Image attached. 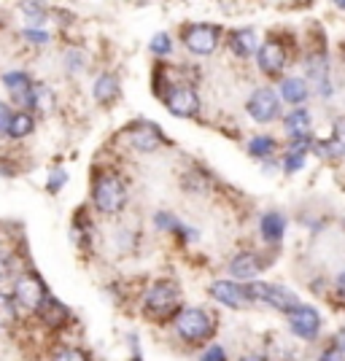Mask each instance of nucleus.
Segmentation results:
<instances>
[{"mask_svg": "<svg viewBox=\"0 0 345 361\" xmlns=\"http://www.w3.org/2000/svg\"><path fill=\"white\" fill-rule=\"evenodd\" d=\"M92 200L100 213L114 216L127 205V186L116 173H97L95 186H92Z\"/></svg>", "mask_w": 345, "mask_h": 361, "instance_id": "nucleus-1", "label": "nucleus"}, {"mask_svg": "<svg viewBox=\"0 0 345 361\" xmlns=\"http://www.w3.org/2000/svg\"><path fill=\"white\" fill-rule=\"evenodd\" d=\"M246 286V294L251 302H265L270 305L272 310L289 316L297 305H302V300L291 291V288L281 286V283H265V281H251V283H243Z\"/></svg>", "mask_w": 345, "mask_h": 361, "instance_id": "nucleus-2", "label": "nucleus"}, {"mask_svg": "<svg viewBox=\"0 0 345 361\" xmlns=\"http://www.w3.org/2000/svg\"><path fill=\"white\" fill-rule=\"evenodd\" d=\"M176 331L186 343H205L216 331V321L202 307H183L176 316Z\"/></svg>", "mask_w": 345, "mask_h": 361, "instance_id": "nucleus-3", "label": "nucleus"}, {"mask_svg": "<svg viewBox=\"0 0 345 361\" xmlns=\"http://www.w3.org/2000/svg\"><path fill=\"white\" fill-rule=\"evenodd\" d=\"M181 302V291L173 281H157L143 297V313L149 318H167L176 313Z\"/></svg>", "mask_w": 345, "mask_h": 361, "instance_id": "nucleus-4", "label": "nucleus"}, {"mask_svg": "<svg viewBox=\"0 0 345 361\" xmlns=\"http://www.w3.org/2000/svg\"><path fill=\"white\" fill-rule=\"evenodd\" d=\"M49 297V288L41 281L38 272H22V278L16 281L14 286V305L19 310H28V313H38V307L44 305V300Z\"/></svg>", "mask_w": 345, "mask_h": 361, "instance_id": "nucleus-5", "label": "nucleus"}, {"mask_svg": "<svg viewBox=\"0 0 345 361\" xmlns=\"http://www.w3.org/2000/svg\"><path fill=\"white\" fill-rule=\"evenodd\" d=\"M289 329L294 337H300L305 343H315L321 337V329H324V316L315 310L313 305H297L291 313H289Z\"/></svg>", "mask_w": 345, "mask_h": 361, "instance_id": "nucleus-6", "label": "nucleus"}, {"mask_svg": "<svg viewBox=\"0 0 345 361\" xmlns=\"http://www.w3.org/2000/svg\"><path fill=\"white\" fill-rule=\"evenodd\" d=\"M121 137L127 140V146L135 151H143V154H151V151L162 149L167 143L165 133L157 127V124H151V121H143L138 119L135 124H130L124 133H121Z\"/></svg>", "mask_w": 345, "mask_h": 361, "instance_id": "nucleus-7", "label": "nucleus"}, {"mask_svg": "<svg viewBox=\"0 0 345 361\" xmlns=\"http://www.w3.org/2000/svg\"><path fill=\"white\" fill-rule=\"evenodd\" d=\"M222 41V27L219 25H208V22H197V25H189L183 30V44L186 49L197 54V57H208L216 51V46Z\"/></svg>", "mask_w": 345, "mask_h": 361, "instance_id": "nucleus-8", "label": "nucleus"}, {"mask_svg": "<svg viewBox=\"0 0 345 361\" xmlns=\"http://www.w3.org/2000/svg\"><path fill=\"white\" fill-rule=\"evenodd\" d=\"M246 111L256 124H270L281 116V97L272 87H259V90L251 92Z\"/></svg>", "mask_w": 345, "mask_h": 361, "instance_id": "nucleus-9", "label": "nucleus"}, {"mask_svg": "<svg viewBox=\"0 0 345 361\" xmlns=\"http://www.w3.org/2000/svg\"><path fill=\"white\" fill-rule=\"evenodd\" d=\"M256 65H259L262 73L270 75V78L284 75L286 65H289V49H286L284 41L267 38L265 44L259 46V51H256Z\"/></svg>", "mask_w": 345, "mask_h": 361, "instance_id": "nucleus-10", "label": "nucleus"}, {"mask_svg": "<svg viewBox=\"0 0 345 361\" xmlns=\"http://www.w3.org/2000/svg\"><path fill=\"white\" fill-rule=\"evenodd\" d=\"M165 106L178 119H195L197 114H200V94L192 87H186V84L183 87H173V90L167 92Z\"/></svg>", "mask_w": 345, "mask_h": 361, "instance_id": "nucleus-11", "label": "nucleus"}, {"mask_svg": "<svg viewBox=\"0 0 345 361\" xmlns=\"http://www.w3.org/2000/svg\"><path fill=\"white\" fill-rule=\"evenodd\" d=\"M310 151L321 159H343L345 157V116H337L332 121V133L327 140L313 137Z\"/></svg>", "mask_w": 345, "mask_h": 361, "instance_id": "nucleus-12", "label": "nucleus"}, {"mask_svg": "<svg viewBox=\"0 0 345 361\" xmlns=\"http://www.w3.org/2000/svg\"><path fill=\"white\" fill-rule=\"evenodd\" d=\"M265 259L256 254V251H241L238 256H232V262H229V272H232V278L238 281V283H251L259 278V272L265 270Z\"/></svg>", "mask_w": 345, "mask_h": 361, "instance_id": "nucleus-13", "label": "nucleus"}, {"mask_svg": "<svg viewBox=\"0 0 345 361\" xmlns=\"http://www.w3.org/2000/svg\"><path fill=\"white\" fill-rule=\"evenodd\" d=\"M210 297L216 302H222V305H226V307H232V310H243V307L251 305L248 294H246V286L235 283V281H216V283H210Z\"/></svg>", "mask_w": 345, "mask_h": 361, "instance_id": "nucleus-14", "label": "nucleus"}, {"mask_svg": "<svg viewBox=\"0 0 345 361\" xmlns=\"http://www.w3.org/2000/svg\"><path fill=\"white\" fill-rule=\"evenodd\" d=\"M278 97L281 103H289L291 108H302L310 97V84L305 81V75H284Z\"/></svg>", "mask_w": 345, "mask_h": 361, "instance_id": "nucleus-15", "label": "nucleus"}, {"mask_svg": "<svg viewBox=\"0 0 345 361\" xmlns=\"http://www.w3.org/2000/svg\"><path fill=\"white\" fill-rule=\"evenodd\" d=\"M284 130L291 140H308V137H313V116H310V111L305 106L291 108L284 116Z\"/></svg>", "mask_w": 345, "mask_h": 361, "instance_id": "nucleus-16", "label": "nucleus"}, {"mask_svg": "<svg viewBox=\"0 0 345 361\" xmlns=\"http://www.w3.org/2000/svg\"><path fill=\"white\" fill-rule=\"evenodd\" d=\"M286 216L281 211H267L262 213V219H259V235H262V240L270 243V245H278V243L284 240L286 235Z\"/></svg>", "mask_w": 345, "mask_h": 361, "instance_id": "nucleus-17", "label": "nucleus"}, {"mask_svg": "<svg viewBox=\"0 0 345 361\" xmlns=\"http://www.w3.org/2000/svg\"><path fill=\"white\" fill-rule=\"evenodd\" d=\"M259 35H256L254 27H241V30H232L229 32V49H232V54L235 57H254L256 51H259Z\"/></svg>", "mask_w": 345, "mask_h": 361, "instance_id": "nucleus-18", "label": "nucleus"}, {"mask_svg": "<svg viewBox=\"0 0 345 361\" xmlns=\"http://www.w3.org/2000/svg\"><path fill=\"white\" fill-rule=\"evenodd\" d=\"M3 87L14 94V100L19 106L30 108V92H32V81L28 73H19V71H11V73L3 75Z\"/></svg>", "mask_w": 345, "mask_h": 361, "instance_id": "nucleus-19", "label": "nucleus"}, {"mask_svg": "<svg viewBox=\"0 0 345 361\" xmlns=\"http://www.w3.org/2000/svg\"><path fill=\"white\" fill-rule=\"evenodd\" d=\"M38 316H41V321H44L49 329H60V326H65V321L71 318V310H68L60 300H54V297L49 294L44 300V305L38 307Z\"/></svg>", "mask_w": 345, "mask_h": 361, "instance_id": "nucleus-20", "label": "nucleus"}, {"mask_svg": "<svg viewBox=\"0 0 345 361\" xmlns=\"http://www.w3.org/2000/svg\"><path fill=\"white\" fill-rule=\"evenodd\" d=\"M119 97V78L114 73H103L95 81V100L97 103H114Z\"/></svg>", "mask_w": 345, "mask_h": 361, "instance_id": "nucleus-21", "label": "nucleus"}, {"mask_svg": "<svg viewBox=\"0 0 345 361\" xmlns=\"http://www.w3.org/2000/svg\"><path fill=\"white\" fill-rule=\"evenodd\" d=\"M278 151V140L272 135H256L248 140V154L254 157V159H265V162H270V157Z\"/></svg>", "mask_w": 345, "mask_h": 361, "instance_id": "nucleus-22", "label": "nucleus"}, {"mask_svg": "<svg viewBox=\"0 0 345 361\" xmlns=\"http://www.w3.org/2000/svg\"><path fill=\"white\" fill-rule=\"evenodd\" d=\"M52 106H54V94H52V90H49L46 84H35V81H32L30 108L41 111V114H49V111H52Z\"/></svg>", "mask_w": 345, "mask_h": 361, "instance_id": "nucleus-23", "label": "nucleus"}, {"mask_svg": "<svg viewBox=\"0 0 345 361\" xmlns=\"http://www.w3.org/2000/svg\"><path fill=\"white\" fill-rule=\"evenodd\" d=\"M32 127H35V121H32L30 114H28V111H19V114H14V116H11V124H8V133H6V135L19 140V137L30 135Z\"/></svg>", "mask_w": 345, "mask_h": 361, "instance_id": "nucleus-24", "label": "nucleus"}, {"mask_svg": "<svg viewBox=\"0 0 345 361\" xmlns=\"http://www.w3.org/2000/svg\"><path fill=\"white\" fill-rule=\"evenodd\" d=\"M16 321V305L11 294H3L0 291V329H8Z\"/></svg>", "mask_w": 345, "mask_h": 361, "instance_id": "nucleus-25", "label": "nucleus"}, {"mask_svg": "<svg viewBox=\"0 0 345 361\" xmlns=\"http://www.w3.org/2000/svg\"><path fill=\"white\" fill-rule=\"evenodd\" d=\"M149 49H151V54H157V57H167V54L173 51V38H170L167 32H157V35H151Z\"/></svg>", "mask_w": 345, "mask_h": 361, "instance_id": "nucleus-26", "label": "nucleus"}, {"mask_svg": "<svg viewBox=\"0 0 345 361\" xmlns=\"http://www.w3.org/2000/svg\"><path fill=\"white\" fill-rule=\"evenodd\" d=\"M52 361H90V356L84 350H78V348H62V350L54 353Z\"/></svg>", "mask_w": 345, "mask_h": 361, "instance_id": "nucleus-27", "label": "nucleus"}, {"mask_svg": "<svg viewBox=\"0 0 345 361\" xmlns=\"http://www.w3.org/2000/svg\"><path fill=\"white\" fill-rule=\"evenodd\" d=\"M154 224H157V229H167V232H176L181 226L178 219L170 216V213H157V216H154Z\"/></svg>", "mask_w": 345, "mask_h": 361, "instance_id": "nucleus-28", "label": "nucleus"}, {"mask_svg": "<svg viewBox=\"0 0 345 361\" xmlns=\"http://www.w3.org/2000/svg\"><path fill=\"white\" fill-rule=\"evenodd\" d=\"M318 361H345V350H340L334 343H329V345L318 353Z\"/></svg>", "mask_w": 345, "mask_h": 361, "instance_id": "nucleus-29", "label": "nucleus"}, {"mask_svg": "<svg viewBox=\"0 0 345 361\" xmlns=\"http://www.w3.org/2000/svg\"><path fill=\"white\" fill-rule=\"evenodd\" d=\"M14 272V256L8 251H0V283Z\"/></svg>", "mask_w": 345, "mask_h": 361, "instance_id": "nucleus-30", "label": "nucleus"}, {"mask_svg": "<svg viewBox=\"0 0 345 361\" xmlns=\"http://www.w3.org/2000/svg\"><path fill=\"white\" fill-rule=\"evenodd\" d=\"M65 180H68V173H65V170H54V173L49 176V183H46V186H49L52 195H57L62 186H65Z\"/></svg>", "mask_w": 345, "mask_h": 361, "instance_id": "nucleus-31", "label": "nucleus"}, {"mask_svg": "<svg viewBox=\"0 0 345 361\" xmlns=\"http://www.w3.org/2000/svg\"><path fill=\"white\" fill-rule=\"evenodd\" d=\"M22 38L30 41V44H49V32L46 30H35V27H28L22 30Z\"/></svg>", "mask_w": 345, "mask_h": 361, "instance_id": "nucleus-32", "label": "nucleus"}, {"mask_svg": "<svg viewBox=\"0 0 345 361\" xmlns=\"http://www.w3.org/2000/svg\"><path fill=\"white\" fill-rule=\"evenodd\" d=\"M22 11H28L32 22H44L46 14H44V6H38V3H22Z\"/></svg>", "mask_w": 345, "mask_h": 361, "instance_id": "nucleus-33", "label": "nucleus"}, {"mask_svg": "<svg viewBox=\"0 0 345 361\" xmlns=\"http://www.w3.org/2000/svg\"><path fill=\"white\" fill-rule=\"evenodd\" d=\"M200 361H226V353L222 345H210L208 350H205V356Z\"/></svg>", "mask_w": 345, "mask_h": 361, "instance_id": "nucleus-34", "label": "nucleus"}, {"mask_svg": "<svg viewBox=\"0 0 345 361\" xmlns=\"http://www.w3.org/2000/svg\"><path fill=\"white\" fill-rule=\"evenodd\" d=\"M11 111H8V106L6 103H0V133H8V124H11Z\"/></svg>", "mask_w": 345, "mask_h": 361, "instance_id": "nucleus-35", "label": "nucleus"}, {"mask_svg": "<svg viewBox=\"0 0 345 361\" xmlns=\"http://www.w3.org/2000/svg\"><path fill=\"white\" fill-rule=\"evenodd\" d=\"M332 286H334V297L345 302V270L337 272V278H334V283H332Z\"/></svg>", "mask_w": 345, "mask_h": 361, "instance_id": "nucleus-36", "label": "nucleus"}, {"mask_svg": "<svg viewBox=\"0 0 345 361\" xmlns=\"http://www.w3.org/2000/svg\"><path fill=\"white\" fill-rule=\"evenodd\" d=\"M332 343L340 348V350H345V326L340 331H337V334H334V340H332Z\"/></svg>", "mask_w": 345, "mask_h": 361, "instance_id": "nucleus-37", "label": "nucleus"}, {"mask_svg": "<svg viewBox=\"0 0 345 361\" xmlns=\"http://www.w3.org/2000/svg\"><path fill=\"white\" fill-rule=\"evenodd\" d=\"M241 361H267L265 356H259V353H248V356H243Z\"/></svg>", "mask_w": 345, "mask_h": 361, "instance_id": "nucleus-38", "label": "nucleus"}, {"mask_svg": "<svg viewBox=\"0 0 345 361\" xmlns=\"http://www.w3.org/2000/svg\"><path fill=\"white\" fill-rule=\"evenodd\" d=\"M334 6H337V8H340V11H345V0H337V3H334Z\"/></svg>", "mask_w": 345, "mask_h": 361, "instance_id": "nucleus-39", "label": "nucleus"}, {"mask_svg": "<svg viewBox=\"0 0 345 361\" xmlns=\"http://www.w3.org/2000/svg\"><path fill=\"white\" fill-rule=\"evenodd\" d=\"M130 361H143V359H140V356H138V353H135V356H133V359H130Z\"/></svg>", "mask_w": 345, "mask_h": 361, "instance_id": "nucleus-40", "label": "nucleus"}, {"mask_svg": "<svg viewBox=\"0 0 345 361\" xmlns=\"http://www.w3.org/2000/svg\"><path fill=\"white\" fill-rule=\"evenodd\" d=\"M340 51H343V57H345V44H343V46H340Z\"/></svg>", "mask_w": 345, "mask_h": 361, "instance_id": "nucleus-41", "label": "nucleus"}, {"mask_svg": "<svg viewBox=\"0 0 345 361\" xmlns=\"http://www.w3.org/2000/svg\"><path fill=\"white\" fill-rule=\"evenodd\" d=\"M0 25H3V22H0Z\"/></svg>", "mask_w": 345, "mask_h": 361, "instance_id": "nucleus-42", "label": "nucleus"}]
</instances>
